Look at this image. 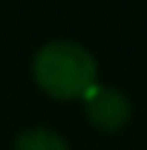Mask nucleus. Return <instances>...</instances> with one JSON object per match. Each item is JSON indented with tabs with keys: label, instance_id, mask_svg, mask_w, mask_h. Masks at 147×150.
<instances>
[{
	"label": "nucleus",
	"instance_id": "2",
	"mask_svg": "<svg viewBox=\"0 0 147 150\" xmlns=\"http://www.w3.org/2000/svg\"><path fill=\"white\" fill-rule=\"evenodd\" d=\"M84 107H87V118L95 130L118 133L130 121V98L107 84H95L84 95Z\"/></svg>",
	"mask_w": 147,
	"mask_h": 150
},
{
	"label": "nucleus",
	"instance_id": "3",
	"mask_svg": "<svg viewBox=\"0 0 147 150\" xmlns=\"http://www.w3.org/2000/svg\"><path fill=\"white\" fill-rule=\"evenodd\" d=\"M15 150H69L66 139L46 127H29L15 139Z\"/></svg>",
	"mask_w": 147,
	"mask_h": 150
},
{
	"label": "nucleus",
	"instance_id": "1",
	"mask_svg": "<svg viewBox=\"0 0 147 150\" xmlns=\"http://www.w3.org/2000/svg\"><path fill=\"white\" fill-rule=\"evenodd\" d=\"M32 75L49 98L84 101V95L98 84V64L90 49L75 40H49L37 49Z\"/></svg>",
	"mask_w": 147,
	"mask_h": 150
}]
</instances>
